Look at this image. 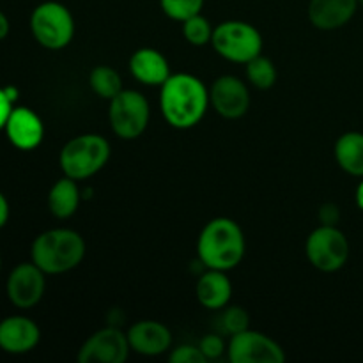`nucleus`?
Wrapping results in <instances>:
<instances>
[{
	"instance_id": "f257e3e1",
	"label": "nucleus",
	"mask_w": 363,
	"mask_h": 363,
	"mask_svg": "<svg viewBox=\"0 0 363 363\" xmlns=\"http://www.w3.org/2000/svg\"><path fill=\"white\" fill-rule=\"evenodd\" d=\"M209 106V91L201 78L190 73L170 74L162 85L160 108L170 126L190 130L197 126Z\"/></svg>"
},
{
	"instance_id": "f03ea898",
	"label": "nucleus",
	"mask_w": 363,
	"mask_h": 363,
	"mask_svg": "<svg viewBox=\"0 0 363 363\" xmlns=\"http://www.w3.org/2000/svg\"><path fill=\"white\" fill-rule=\"evenodd\" d=\"M245 236L234 220L220 216L206 223L197 241V254L208 269L229 272L243 261Z\"/></svg>"
},
{
	"instance_id": "7ed1b4c3",
	"label": "nucleus",
	"mask_w": 363,
	"mask_h": 363,
	"mask_svg": "<svg viewBox=\"0 0 363 363\" xmlns=\"http://www.w3.org/2000/svg\"><path fill=\"white\" fill-rule=\"evenodd\" d=\"M32 262L46 275H60L77 268L85 257V241L77 230L50 229L32 243Z\"/></svg>"
},
{
	"instance_id": "20e7f679",
	"label": "nucleus",
	"mask_w": 363,
	"mask_h": 363,
	"mask_svg": "<svg viewBox=\"0 0 363 363\" xmlns=\"http://www.w3.org/2000/svg\"><path fill=\"white\" fill-rule=\"evenodd\" d=\"M110 158V144L96 133L78 135L62 147L59 156L64 176L74 181L87 179L98 174Z\"/></svg>"
},
{
	"instance_id": "39448f33",
	"label": "nucleus",
	"mask_w": 363,
	"mask_h": 363,
	"mask_svg": "<svg viewBox=\"0 0 363 363\" xmlns=\"http://www.w3.org/2000/svg\"><path fill=\"white\" fill-rule=\"evenodd\" d=\"M215 52L230 62L247 64L262 52V38L254 25L229 20L215 27L211 38Z\"/></svg>"
},
{
	"instance_id": "423d86ee",
	"label": "nucleus",
	"mask_w": 363,
	"mask_h": 363,
	"mask_svg": "<svg viewBox=\"0 0 363 363\" xmlns=\"http://www.w3.org/2000/svg\"><path fill=\"white\" fill-rule=\"evenodd\" d=\"M30 30L41 46L60 50L69 45L74 35L73 14L60 2H43L32 11Z\"/></svg>"
},
{
	"instance_id": "0eeeda50",
	"label": "nucleus",
	"mask_w": 363,
	"mask_h": 363,
	"mask_svg": "<svg viewBox=\"0 0 363 363\" xmlns=\"http://www.w3.org/2000/svg\"><path fill=\"white\" fill-rule=\"evenodd\" d=\"M151 117V108L144 94L131 89H123L110 99L108 119L113 133L123 140H135L145 131Z\"/></svg>"
},
{
	"instance_id": "6e6552de",
	"label": "nucleus",
	"mask_w": 363,
	"mask_h": 363,
	"mask_svg": "<svg viewBox=\"0 0 363 363\" xmlns=\"http://www.w3.org/2000/svg\"><path fill=\"white\" fill-rule=\"evenodd\" d=\"M305 254L319 272H339L350 259V241L337 225H321L308 236Z\"/></svg>"
},
{
	"instance_id": "1a4fd4ad",
	"label": "nucleus",
	"mask_w": 363,
	"mask_h": 363,
	"mask_svg": "<svg viewBox=\"0 0 363 363\" xmlns=\"http://www.w3.org/2000/svg\"><path fill=\"white\" fill-rule=\"evenodd\" d=\"M227 354L233 363H282L286 360L282 346L264 333L254 330L230 335Z\"/></svg>"
},
{
	"instance_id": "9d476101",
	"label": "nucleus",
	"mask_w": 363,
	"mask_h": 363,
	"mask_svg": "<svg viewBox=\"0 0 363 363\" xmlns=\"http://www.w3.org/2000/svg\"><path fill=\"white\" fill-rule=\"evenodd\" d=\"M130 340L116 326L92 333L78 351L80 363H123L130 354Z\"/></svg>"
},
{
	"instance_id": "9b49d317",
	"label": "nucleus",
	"mask_w": 363,
	"mask_h": 363,
	"mask_svg": "<svg viewBox=\"0 0 363 363\" xmlns=\"http://www.w3.org/2000/svg\"><path fill=\"white\" fill-rule=\"evenodd\" d=\"M45 275L34 262L18 264L7 279L6 289L11 303L23 311L35 307L45 294Z\"/></svg>"
},
{
	"instance_id": "f8f14e48",
	"label": "nucleus",
	"mask_w": 363,
	"mask_h": 363,
	"mask_svg": "<svg viewBox=\"0 0 363 363\" xmlns=\"http://www.w3.org/2000/svg\"><path fill=\"white\" fill-rule=\"evenodd\" d=\"M209 103L225 119H240L250 108V92L240 78L225 74L211 85Z\"/></svg>"
},
{
	"instance_id": "ddd939ff",
	"label": "nucleus",
	"mask_w": 363,
	"mask_h": 363,
	"mask_svg": "<svg viewBox=\"0 0 363 363\" xmlns=\"http://www.w3.org/2000/svg\"><path fill=\"white\" fill-rule=\"evenodd\" d=\"M39 339V326L25 315H11L0 321V350L6 353H28L38 346Z\"/></svg>"
},
{
	"instance_id": "4468645a",
	"label": "nucleus",
	"mask_w": 363,
	"mask_h": 363,
	"mask_svg": "<svg viewBox=\"0 0 363 363\" xmlns=\"http://www.w3.org/2000/svg\"><path fill=\"white\" fill-rule=\"evenodd\" d=\"M128 340L135 353L144 354V357H158L163 354L172 344V333L163 323L138 321L128 330Z\"/></svg>"
},
{
	"instance_id": "2eb2a0df",
	"label": "nucleus",
	"mask_w": 363,
	"mask_h": 363,
	"mask_svg": "<svg viewBox=\"0 0 363 363\" xmlns=\"http://www.w3.org/2000/svg\"><path fill=\"white\" fill-rule=\"evenodd\" d=\"M6 131L14 147L21 149V151H30L41 144L45 126L38 113L20 106V108H13L11 112L6 123Z\"/></svg>"
},
{
	"instance_id": "dca6fc26",
	"label": "nucleus",
	"mask_w": 363,
	"mask_h": 363,
	"mask_svg": "<svg viewBox=\"0 0 363 363\" xmlns=\"http://www.w3.org/2000/svg\"><path fill=\"white\" fill-rule=\"evenodd\" d=\"M358 0H311L308 20L321 30H335L353 20Z\"/></svg>"
},
{
	"instance_id": "f3484780",
	"label": "nucleus",
	"mask_w": 363,
	"mask_h": 363,
	"mask_svg": "<svg viewBox=\"0 0 363 363\" xmlns=\"http://www.w3.org/2000/svg\"><path fill=\"white\" fill-rule=\"evenodd\" d=\"M130 71L144 85H163L170 77L169 60L155 48L137 50L130 59Z\"/></svg>"
},
{
	"instance_id": "a211bd4d",
	"label": "nucleus",
	"mask_w": 363,
	"mask_h": 363,
	"mask_svg": "<svg viewBox=\"0 0 363 363\" xmlns=\"http://www.w3.org/2000/svg\"><path fill=\"white\" fill-rule=\"evenodd\" d=\"M195 294L202 307L209 311H220L225 307L233 296V284L227 279L225 272L220 269H208L201 279L197 280Z\"/></svg>"
},
{
	"instance_id": "6ab92c4d",
	"label": "nucleus",
	"mask_w": 363,
	"mask_h": 363,
	"mask_svg": "<svg viewBox=\"0 0 363 363\" xmlns=\"http://www.w3.org/2000/svg\"><path fill=\"white\" fill-rule=\"evenodd\" d=\"M335 160L350 176L363 177V133L347 131L335 142Z\"/></svg>"
},
{
	"instance_id": "aec40b11",
	"label": "nucleus",
	"mask_w": 363,
	"mask_h": 363,
	"mask_svg": "<svg viewBox=\"0 0 363 363\" xmlns=\"http://www.w3.org/2000/svg\"><path fill=\"white\" fill-rule=\"evenodd\" d=\"M80 206V190L71 177L59 179L48 194V208L57 218H69Z\"/></svg>"
},
{
	"instance_id": "412c9836",
	"label": "nucleus",
	"mask_w": 363,
	"mask_h": 363,
	"mask_svg": "<svg viewBox=\"0 0 363 363\" xmlns=\"http://www.w3.org/2000/svg\"><path fill=\"white\" fill-rule=\"evenodd\" d=\"M89 84L99 98L108 99V101L123 91V80H121L119 73L108 66L94 67L89 77Z\"/></svg>"
},
{
	"instance_id": "4be33fe9",
	"label": "nucleus",
	"mask_w": 363,
	"mask_h": 363,
	"mask_svg": "<svg viewBox=\"0 0 363 363\" xmlns=\"http://www.w3.org/2000/svg\"><path fill=\"white\" fill-rule=\"evenodd\" d=\"M247 78L250 80L252 85L264 91V89H269L275 85L277 67L273 66V62L269 59L257 55L250 62H247Z\"/></svg>"
},
{
	"instance_id": "5701e85b",
	"label": "nucleus",
	"mask_w": 363,
	"mask_h": 363,
	"mask_svg": "<svg viewBox=\"0 0 363 363\" xmlns=\"http://www.w3.org/2000/svg\"><path fill=\"white\" fill-rule=\"evenodd\" d=\"M213 30L215 28L211 27L208 18L202 16L201 13L194 14L188 20L183 21V35L190 45L194 46H204L208 43H211Z\"/></svg>"
},
{
	"instance_id": "b1692460",
	"label": "nucleus",
	"mask_w": 363,
	"mask_h": 363,
	"mask_svg": "<svg viewBox=\"0 0 363 363\" xmlns=\"http://www.w3.org/2000/svg\"><path fill=\"white\" fill-rule=\"evenodd\" d=\"M160 6L167 16L183 23L190 16L201 13L204 0H160Z\"/></svg>"
},
{
	"instance_id": "393cba45",
	"label": "nucleus",
	"mask_w": 363,
	"mask_h": 363,
	"mask_svg": "<svg viewBox=\"0 0 363 363\" xmlns=\"http://www.w3.org/2000/svg\"><path fill=\"white\" fill-rule=\"evenodd\" d=\"M248 325H250V318L243 307H229L222 314V328L229 335L245 332V330H248Z\"/></svg>"
},
{
	"instance_id": "a878e982",
	"label": "nucleus",
	"mask_w": 363,
	"mask_h": 363,
	"mask_svg": "<svg viewBox=\"0 0 363 363\" xmlns=\"http://www.w3.org/2000/svg\"><path fill=\"white\" fill-rule=\"evenodd\" d=\"M169 360L172 363H206L208 358L204 357V353H202L199 346L184 344V346L176 347V350L170 353Z\"/></svg>"
},
{
	"instance_id": "bb28decb",
	"label": "nucleus",
	"mask_w": 363,
	"mask_h": 363,
	"mask_svg": "<svg viewBox=\"0 0 363 363\" xmlns=\"http://www.w3.org/2000/svg\"><path fill=\"white\" fill-rule=\"evenodd\" d=\"M199 347H201V351L204 353V357L208 358V360H216V358L222 357L227 350L225 342H223V339L220 335H206L204 339L199 342Z\"/></svg>"
},
{
	"instance_id": "cd10ccee",
	"label": "nucleus",
	"mask_w": 363,
	"mask_h": 363,
	"mask_svg": "<svg viewBox=\"0 0 363 363\" xmlns=\"http://www.w3.org/2000/svg\"><path fill=\"white\" fill-rule=\"evenodd\" d=\"M340 218V211L335 204H323L319 208V222L321 225H337Z\"/></svg>"
},
{
	"instance_id": "c85d7f7f",
	"label": "nucleus",
	"mask_w": 363,
	"mask_h": 363,
	"mask_svg": "<svg viewBox=\"0 0 363 363\" xmlns=\"http://www.w3.org/2000/svg\"><path fill=\"white\" fill-rule=\"evenodd\" d=\"M11 112H13V101L6 94V89H0V130L6 128Z\"/></svg>"
},
{
	"instance_id": "c756f323",
	"label": "nucleus",
	"mask_w": 363,
	"mask_h": 363,
	"mask_svg": "<svg viewBox=\"0 0 363 363\" xmlns=\"http://www.w3.org/2000/svg\"><path fill=\"white\" fill-rule=\"evenodd\" d=\"M7 220H9V202H7V199L0 191V229L6 225Z\"/></svg>"
},
{
	"instance_id": "7c9ffc66",
	"label": "nucleus",
	"mask_w": 363,
	"mask_h": 363,
	"mask_svg": "<svg viewBox=\"0 0 363 363\" xmlns=\"http://www.w3.org/2000/svg\"><path fill=\"white\" fill-rule=\"evenodd\" d=\"M7 34H9V20H7L6 14L0 11V41L6 39Z\"/></svg>"
},
{
	"instance_id": "2f4dec72",
	"label": "nucleus",
	"mask_w": 363,
	"mask_h": 363,
	"mask_svg": "<svg viewBox=\"0 0 363 363\" xmlns=\"http://www.w3.org/2000/svg\"><path fill=\"white\" fill-rule=\"evenodd\" d=\"M357 206L363 211V179L360 181V184L357 186Z\"/></svg>"
},
{
	"instance_id": "473e14b6",
	"label": "nucleus",
	"mask_w": 363,
	"mask_h": 363,
	"mask_svg": "<svg viewBox=\"0 0 363 363\" xmlns=\"http://www.w3.org/2000/svg\"><path fill=\"white\" fill-rule=\"evenodd\" d=\"M358 6L363 7V0H358Z\"/></svg>"
},
{
	"instance_id": "72a5a7b5",
	"label": "nucleus",
	"mask_w": 363,
	"mask_h": 363,
	"mask_svg": "<svg viewBox=\"0 0 363 363\" xmlns=\"http://www.w3.org/2000/svg\"><path fill=\"white\" fill-rule=\"evenodd\" d=\"M0 269H2V259H0Z\"/></svg>"
}]
</instances>
